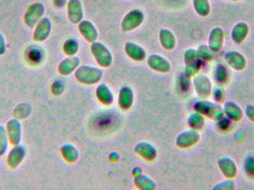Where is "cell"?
I'll list each match as a JSON object with an SVG mask.
<instances>
[{"instance_id": "1", "label": "cell", "mask_w": 254, "mask_h": 190, "mask_svg": "<svg viewBox=\"0 0 254 190\" xmlns=\"http://www.w3.org/2000/svg\"><path fill=\"white\" fill-rule=\"evenodd\" d=\"M45 13V5L40 1L33 3L27 8L24 16V21L27 26L34 28L43 18Z\"/></svg>"}, {"instance_id": "2", "label": "cell", "mask_w": 254, "mask_h": 190, "mask_svg": "<svg viewBox=\"0 0 254 190\" xmlns=\"http://www.w3.org/2000/svg\"><path fill=\"white\" fill-rule=\"evenodd\" d=\"M6 129L10 143L13 146L20 144L22 138V123L16 118L9 120L6 124Z\"/></svg>"}, {"instance_id": "3", "label": "cell", "mask_w": 254, "mask_h": 190, "mask_svg": "<svg viewBox=\"0 0 254 190\" xmlns=\"http://www.w3.org/2000/svg\"><path fill=\"white\" fill-rule=\"evenodd\" d=\"M198 109L201 112L216 121H219L224 116L223 108L220 105L209 101L200 102Z\"/></svg>"}, {"instance_id": "4", "label": "cell", "mask_w": 254, "mask_h": 190, "mask_svg": "<svg viewBox=\"0 0 254 190\" xmlns=\"http://www.w3.org/2000/svg\"><path fill=\"white\" fill-rule=\"evenodd\" d=\"M52 31V22L48 17H43L35 25L33 40L36 42H43L49 37Z\"/></svg>"}, {"instance_id": "5", "label": "cell", "mask_w": 254, "mask_h": 190, "mask_svg": "<svg viewBox=\"0 0 254 190\" xmlns=\"http://www.w3.org/2000/svg\"><path fill=\"white\" fill-rule=\"evenodd\" d=\"M26 149L22 144L15 145L13 149L9 152L7 162L11 169H16L22 164L26 157Z\"/></svg>"}, {"instance_id": "6", "label": "cell", "mask_w": 254, "mask_h": 190, "mask_svg": "<svg viewBox=\"0 0 254 190\" xmlns=\"http://www.w3.org/2000/svg\"><path fill=\"white\" fill-rule=\"evenodd\" d=\"M225 61L229 66L237 71H241L246 68V58L237 51H229L225 55Z\"/></svg>"}, {"instance_id": "7", "label": "cell", "mask_w": 254, "mask_h": 190, "mask_svg": "<svg viewBox=\"0 0 254 190\" xmlns=\"http://www.w3.org/2000/svg\"><path fill=\"white\" fill-rule=\"evenodd\" d=\"M218 166L226 179H234L237 174V167L232 158L224 156L219 158Z\"/></svg>"}, {"instance_id": "8", "label": "cell", "mask_w": 254, "mask_h": 190, "mask_svg": "<svg viewBox=\"0 0 254 190\" xmlns=\"http://www.w3.org/2000/svg\"><path fill=\"white\" fill-rule=\"evenodd\" d=\"M209 49L216 53L222 49L224 43V31L222 28L216 27L210 31L209 36Z\"/></svg>"}, {"instance_id": "9", "label": "cell", "mask_w": 254, "mask_h": 190, "mask_svg": "<svg viewBox=\"0 0 254 190\" xmlns=\"http://www.w3.org/2000/svg\"><path fill=\"white\" fill-rule=\"evenodd\" d=\"M68 19L72 22H79L83 17V7L80 0H68L67 3Z\"/></svg>"}, {"instance_id": "10", "label": "cell", "mask_w": 254, "mask_h": 190, "mask_svg": "<svg viewBox=\"0 0 254 190\" xmlns=\"http://www.w3.org/2000/svg\"><path fill=\"white\" fill-rule=\"evenodd\" d=\"M249 33V27L246 22H240L236 24L231 31V38L236 44H241Z\"/></svg>"}, {"instance_id": "11", "label": "cell", "mask_w": 254, "mask_h": 190, "mask_svg": "<svg viewBox=\"0 0 254 190\" xmlns=\"http://www.w3.org/2000/svg\"><path fill=\"white\" fill-rule=\"evenodd\" d=\"M224 114L231 121H240L243 118V112L240 106L234 101H228L223 107Z\"/></svg>"}, {"instance_id": "12", "label": "cell", "mask_w": 254, "mask_h": 190, "mask_svg": "<svg viewBox=\"0 0 254 190\" xmlns=\"http://www.w3.org/2000/svg\"><path fill=\"white\" fill-rule=\"evenodd\" d=\"M143 19V14L140 10H131L124 19L123 25L127 29L134 28L140 25Z\"/></svg>"}, {"instance_id": "13", "label": "cell", "mask_w": 254, "mask_h": 190, "mask_svg": "<svg viewBox=\"0 0 254 190\" xmlns=\"http://www.w3.org/2000/svg\"><path fill=\"white\" fill-rule=\"evenodd\" d=\"M194 9L200 16H208L210 13V4L208 0H193Z\"/></svg>"}, {"instance_id": "14", "label": "cell", "mask_w": 254, "mask_h": 190, "mask_svg": "<svg viewBox=\"0 0 254 190\" xmlns=\"http://www.w3.org/2000/svg\"><path fill=\"white\" fill-rule=\"evenodd\" d=\"M9 140L6 127L0 124V157H2L8 149Z\"/></svg>"}, {"instance_id": "15", "label": "cell", "mask_w": 254, "mask_h": 190, "mask_svg": "<svg viewBox=\"0 0 254 190\" xmlns=\"http://www.w3.org/2000/svg\"><path fill=\"white\" fill-rule=\"evenodd\" d=\"M198 92L201 95L208 96L211 92L212 85L210 80L206 76H200L198 78Z\"/></svg>"}, {"instance_id": "16", "label": "cell", "mask_w": 254, "mask_h": 190, "mask_svg": "<svg viewBox=\"0 0 254 190\" xmlns=\"http://www.w3.org/2000/svg\"><path fill=\"white\" fill-rule=\"evenodd\" d=\"M245 173L249 177L254 178V155L252 154L248 155L243 163Z\"/></svg>"}, {"instance_id": "17", "label": "cell", "mask_w": 254, "mask_h": 190, "mask_svg": "<svg viewBox=\"0 0 254 190\" xmlns=\"http://www.w3.org/2000/svg\"><path fill=\"white\" fill-rule=\"evenodd\" d=\"M215 78L217 82L220 83H224L226 82L228 79V71L225 68V65H218L216 68V73H215Z\"/></svg>"}, {"instance_id": "18", "label": "cell", "mask_w": 254, "mask_h": 190, "mask_svg": "<svg viewBox=\"0 0 254 190\" xmlns=\"http://www.w3.org/2000/svg\"><path fill=\"white\" fill-rule=\"evenodd\" d=\"M236 185L232 179H228L216 184L213 187V190H235Z\"/></svg>"}, {"instance_id": "19", "label": "cell", "mask_w": 254, "mask_h": 190, "mask_svg": "<svg viewBox=\"0 0 254 190\" xmlns=\"http://www.w3.org/2000/svg\"><path fill=\"white\" fill-rule=\"evenodd\" d=\"M245 113H246V117H247L251 121L254 123V105H247L246 109H245Z\"/></svg>"}, {"instance_id": "20", "label": "cell", "mask_w": 254, "mask_h": 190, "mask_svg": "<svg viewBox=\"0 0 254 190\" xmlns=\"http://www.w3.org/2000/svg\"><path fill=\"white\" fill-rule=\"evenodd\" d=\"M7 49V44H6L5 38L2 34L0 33V56L5 53Z\"/></svg>"}, {"instance_id": "21", "label": "cell", "mask_w": 254, "mask_h": 190, "mask_svg": "<svg viewBox=\"0 0 254 190\" xmlns=\"http://www.w3.org/2000/svg\"><path fill=\"white\" fill-rule=\"evenodd\" d=\"M219 121H220V124H219L220 126H219V127L223 130H226L227 128L230 127V125H231V120H230L228 117H225V118L224 116L222 117V118L219 120Z\"/></svg>"}, {"instance_id": "22", "label": "cell", "mask_w": 254, "mask_h": 190, "mask_svg": "<svg viewBox=\"0 0 254 190\" xmlns=\"http://www.w3.org/2000/svg\"><path fill=\"white\" fill-rule=\"evenodd\" d=\"M214 97L217 102L223 101L225 96H224L223 92L221 90V89H219V88L216 89V90L214 91Z\"/></svg>"}, {"instance_id": "23", "label": "cell", "mask_w": 254, "mask_h": 190, "mask_svg": "<svg viewBox=\"0 0 254 190\" xmlns=\"http://www.w3.org/2000/svg\"><path fill=\"white\" fill-rule=\"evenodd\" d=\"M53 1L55 7L61 8V7H64L66 4L67 0H53Z\"/></svg>"}, {"instance_id": "24", "label": "cell", "mask_w": 254, "mask_h": 190, "mask_svg": "<svg viewBox=\"0 0 254 190\" xmlns=\"http://www.w3.org/2000/svg\"><path fill=\"white\" fill-rule=\"evenodd\" d=\"M231 1H239V0H231Z\"/></svg>"}]
</instances>
